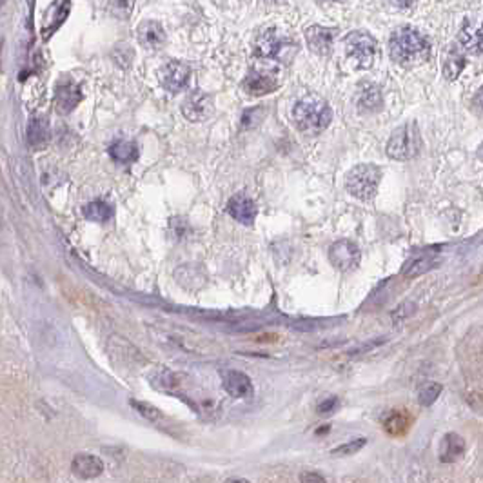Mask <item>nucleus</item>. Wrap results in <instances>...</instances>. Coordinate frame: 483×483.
Here are the masks:
<instances>
[{
    "label": "nucleus",
    "instance_id": "nucleus-30",
    "mask_svg": "<svg viewBox=\"0 0 483 483\" xmlns=\"http://www.w3.org/2000/svg\"><path fill=\"white\" fill-rule=\"evenodd\" d=\"M416 309H418V305H416L415 302H409V300H407V302L400 304L398 307L392 311V322H395V324H398V325L404 324L405 320H409L412 315H415Z\"/></svg>",
    "mask_w": 483,
    "mask_h": 483
},
{
    "label": "nucleus",
    "instance_id": "nucleus-5",
    "mask_svg": "<svg viewBox=\"0 0 483 483\" xmlns=\"http://www.w3.org/2000/svg\"><path fill=\"white\" fill-rule=\"evenodd\" d=\"M422 148V138L420 131L415 124H405L396 129L387 142V155L391 158L400 160H411L415 158Z\"/></svg>",
    "mask_w": 483,
    "mask_h": 483
},
{
    "label": "nucleus",
    "instance_id": "nucleus-37",
    "mask_svg": "<svg viewBox=\"0 0 483 483\" xmlns=\"http://www.w3.org/2000/svg\"><path fill=\"white\" fill-rule=\"evenodd\" d=\"M225 483H251V482H248V479H244V478H231Z\"/></svg>",
    "mask_w": 483,
    "mask_h": 483
},
{
    "label": "nucleus",
    "instance_id": "nucleus-12",
    "mask_svg": "<svg viewBox=\"0 0 483 483\" xmlns=\"http://www.w3.org/2000/svg\"><path fill=\"white\" fill-rule=\"evenodd\" d=\"M228 213L236 220V222H240V224L251 225L256 220L258 209H256V204L251 198H249V196L235 195L231 200H229Z\"/></svg>",
    "mask_w": 483,
    "mask_h": 483
},
{
    "label": "nucleus",
    "instance_id": "nucleus-18",
    "mask_svg": "<svg viewBox=\"0 0 483 483\" xmlns=\"http://www.w3.org/2000/svg\"><path fill=\"white\" fill-rule=\"evenodd\" d=\"M465 447V439L462 438L456 432H447L442 439V444H439V459L444 462V464H452L456 459H459L464 456Z\"/></svg>",
    "mask_w": 483,
    "mask_h": 483
},
{
    "label": "nucleus",
    "instance_id": "nucleus-10",
    "mask_svg": "<svg viewBox=\"0 0 483 483\" xmlns=\"http://www.w3.org/2000/svg\"><path fill=\"white\" fill-rule=\"evenodd\" d=\"M220 375H222V387L233 398H249V396H253L255 387H253L251 378L245 372L228 369V371H222Z\"/></svg>",
    "mask_w": 483,
    "mask_h": 483
},
{
    "label": "nucleus",
    "instance_id": "nucleus-34",
    "mask_svg": "<svg viewBox=\"0 0 483 483\" xmlns=\"http://www.w3.org/2000/svg\"><path fill=\"white\" fill-rule=\"evenodd\" d=\"M385 342H387V338H382V340H372V342H369V344L360 345V347H358V349H355V351H352V352H367V351H371V349L378 347V345L385 344Z\"/></svg>",
    "mask_w": 483,
    "mask_h": 483
},
{
    "label": "nucleus",
    "instance_id": "nucleus-14",
    "mask_svg": "<svg viewBox=\"0 0 483 483\" xmlns=\"http://www.w3.org/2000/svg\"><path fill=\"white\" fill-rule=\"evenodd\" d=\"M244 89L253 96H264L278 89V82L275 76L264 71H249L244 78Z\"/></svg>",
    "mask_w": 483,
    "mask_h": 483
},
{
    "label": "nucleus",
    "instance_id": "nucleus-22",
    "mask_svg": "<svg viewBox=\"0 0 483 483\" xmlns=\"http://www.w3.org/2000/svg\"><path fill=\"white\" fill-rule=\"evenodd\" d=\"M411 416L404 411H392L387 418L384 420V429L387 434L400 438V436H405L411 429Z\"/></svg>",
    "mask_w": 483,
    "mask_h": 483
},
{
    "label": "nucleus",
    "instance_id": "nucleus-11",
    "mask_svg": "<svg viewBox=\"0 0 483 483\" xmlns=\"http://www.w3.org/2000/svg\"><path fill=\"white\" fill-rule=\"evenodd\" d=\"M82 100V91L71 78L59 82L55 89V106L60 113H69L78 106Z\"/></svg>",
    "mask_w": 483,
    "mask_h": 483
},
{
    "label": "nucleus",
    "instance_id": "nucleus-17",
    "mask_svg": "<svg viewBox=\"0 0 483 483\" xmlns=\"http://www.w3.org/2000/svg\"><path fill=\"white\" fill-rule=\"evenodd\" d=\"M438 264H439L438 253H436V251H425L418 256H412L407 264H405L402 275L407 276V278H416V276L425 275V273H429L431 269H434Z\"/></svg>",
    "mask_w": 483,
    "mask_h": 483
},
{
    "label": "nucleus",
    "instance_id": "nucleus-35",
    "mask_svg": "<svg viewBox=\"0 0 483 483\" xmlns=\"http://www.w3.org/2000/svg\"><path fill=\"white\" fill-rule=\"evenodd\" d=\"M392 4L398 6V8H411V6H415L416 0H391Z\"/></svg>",
    "mask_w": 483,
    "mask_h": 483
},
{
    "label": "nucleus",
    "instance_id": "nucleus-15",
    "mask_svg": "<svg viewBox=\"0 0 483 483\" xmlns=\"http://www.w3.org/2000/svg\"><path fill=\"white\" fill-rule=\"evenodd\" d=\"M136 35H138L140 44L148 49L164 48L166 40H168L164 28H162L158 22H155V20H146V22H142V24L138 26Z\"/></svg>",
    "mask_w": 483,
    "mask_h": 483
},
{
    "label": "nucleus",
    "instance_id": "nucleus-38",
    "mask_svg": "<svg viewBox=\"0 0 483 483\" xmlns=\"http://www.w3.org/2000/svg\"><path fill=\"white\" fill-rule=\"evenodd\" d=\"M478 155H479V158H483V146H482V149H479Z\"/></svg>",
    "mask_w": 483,
    "mask_h": 483
},
{
    "label": "nucleus",
    "instance_id": "nucleus-26",
    "mask_svg": "<svg viewBox=\"0 0 483 483\" xmlns=\"http://www.w3.org/2000/svg\"><path fill=\"white\" fill-rule=\"evenodd\" d=\"M129 404L135 407V411L138 412L140 416H144L149 422H155V424L164 422V415H162V411H160L158 407H155V405L148 404V402H136V400H131Z\"/></svg>",
    "mask_w": 483,
    "mask_h": 483
},
{
    "label": "nucleus",
    "instance_id": "nucleus-36",
    "mask_svg": "<svg viewBox=\"0 0 483 483\" xmlns=\"http://www.w3.org/2000/svg\"><path fill=\"white\" fill-rule=\"evenodd\" d=\"M474 104L478 106V109H479V111L483 113V88L479 89L478 93H476V96H474Z\"/></svg>",
    "mask_w": 483,
    "mask_h": 483
},
{
    "label": "nucleus",
    "instance_id": "nucleus-2",
    "mask_svg": "<svg viewBox=\"0 0 483 483\" xmlns=\"http://www.w3.org/2000/svg\"><path fill=\"white\" fill-rule=\"evenodd\" d=\"M293 118H295V124L298 126L302 133L318 135L331 124L332 111L324 100L304 98L300 100L293 109Z\"/></svg>",
    "mask_w": 483,
    "mask_h": 483
},
{
    "label": "nucleus",
    "instance_id": "nucleus-16",
    "mask_svg": "<svg viewBox=\"0 0 483 483\" xmlns=\"http://www.w3.org/2000/svg\"><path fill=\"white\" fill-rule=\"evenodd\" d=\"M71 471L82 479H91L104 472V462L98 456L76 454L71 462Z\"/></svg>",
    "mask_w": 483,
    "mask_h": 483
},
{
    "label": "nucleus",
    "instance_id": "nucleus-9",
    "mask_svg": "<svg viewBox=\"0 0 483 483\" xmlns=\"http://www.w3.org/2000/svg\"><path fill=\"white\" fill-rule=\"evenodd\" d=\"M182 113L191 122H202L213 113V98L208 93L195 91L182 104Z\"/></svg>",
    "mask_w": 483,
    "mask_h": 483
},
{
    "label": "nucleus",
    "instance_id": "nucleus-32",
    "mask_svg": "<svg viewBox=\"0 0 483 483\" xmlns=\"http://www.w3.org/2000/svg\"><path fill=\"white\" fill-rule=\"evenodd\" d=\"M336 405H338V398L331 396V398L324 400V402H322V404L318 405V412H322V415H327V412L335 411Z\"/></svg>",
    "mask_w": 483,
    "mask_h": 483
},
{
    "label": "nucleus",
    "instance_id": "nucleus-3",
    "mask_svg": "<svg viewBox=\"0 0 483 483\" xmlns=\"http://www.w3.org/2000/svg\"><path fill=\"white\" fill-rule=\"evenodd\" d=\"M382 169L372 164H360L349 171L345 185L352 196L360 200H371L378 191Z\"/></svg>",
    "mask_w": 483,
    "mask_h": 483
},
{
    "label": "nucleus",
    "instance_id": "nucleus-23",
    "mask_svg": "<svg viewBox=\"0 0 483 483\" xmlns=\"http://www.w3.org/2000/svg\"><path fill=\"white\" fill-rule=\"evenodd\" d=\"M84 216L91 222L104 224L115 216V208H113V204H109L108 200H93L84 208Z\"/></svg>",
    "mask_w": 483,
    "mask_h": 483
},
{
    "label": "nucleus",
    "instance_id": "nucleus-13",
    "mask_svg": "<svg viewBox=\"0 0 483 483\" xmlns=\"http://www.w3.org/2000/svg\"><path fill=\"white\" fill-rule=\"evenodd\" d=\"M338 35V29L324 28V26H311L305 31V39H307V46L311 48L312 53L318 55H325L329 53L332 46V40Z\"/></svg>",
    "mask_w": 483,
    "mask_h": 483
},
{
    "label": "nucleus",
    "instance_id": "nucleus-33",
    "mask_svg": "<svg viewBox=\"0 0 483 483\" xmlns=\"http://www.w3.org/2000/svg\"><path fill=\"white\" fill-rule=\"evenodd\" d=\"M300 482L302 483H327L325 478L318 472H304V474H300Z\"/></svg>",
    "mask_w": 483,
    "mask_h": 483
},
{
    "label": "nucleus",
    "instance_id": "nucleus-19",
    "mask_svg": "<svg viewBox=\"0 0 483 483\" xmlns=\"http://www.w3.org/2000/svg\"><path fill=\"white\" fill-rule=\"evenodd\" d=\"M459 44L467 51H483V20L467 22L459 33Z\"/></svg>",
    "mask_w": 483,
    "mask_h": 483
},
{
    "label": "nucleus",
    "instance_id": "nucleus-28",
    "mask_svg": "<svg viewBox=\"0 0 483 483\" xmlns=\"http://www.w3.org/2000/svg\"><path fill=\"white\" fill-rule=\"evenodd\" d=\"M135 6V0H108L109 13L116 19H129Z\"/></svg>",
    "mask_w": 483,
    "mask_h": 483
},
{
    "label": "nucleus",
    "instance_id": "nucleus-29",
    "mask_svg": "<svg viewBox=\"0 0 483 483\" xmlns=\"http://www.w3.org/2000/svg\"><path fill=\"white\" fill-rule=\"evenodd\" d=\"M367 445V438H355L351 439V442H347V444L340 445V447H336L335 451L331 452V454L335 456H349V454H356L358 451H362V449Z\"/></svg>",
    "mask_w": 483,
    "mask_h": 483
},
{
    "label": "nucleus",
    "instance_id": "nucleus-4",
    "mask_svg": "<svg viewBox=\"0 0 483 483\" xmlns=\"http://www.w3.org/2000/svg\"><path fill=\"white\" fill-rule=\"evenodd\" d=\"M256 55L264 56V59H276L289 62L293 55L296 53V46L293 44V40L282 35L276 28H268L260 33L255 44Z\"/></svg>",
    "mask_w": 483,
    "mask_h": 483
},
{
    "label": "nucleus",
    "instance_id": "nucleus-25",
    "mask_svg": "<svg viewBox=\"0 0 483 483\" xmlns=\"http://www.w3.org/2000/svg\"><path fill=\"white\" fill-rule=\"evenodd\" d=\"M465 66V56L464 53L458 51V49H452L451 53H449V56L445 59V64H444V75L447 80H454L456 76L462 73V69H464Z\"/></svg>",
    "mask_w": 483,
    "mask_h": 483
},
{
    "label": "nucleus",
    "instance_id": "nucleus-21",
    "mask_svg": "<svg viewBox=\"0 0 483 483\" xmlns=\"http://www.w3.org/2000/svg\"><path fill=\"white\" fill-rule=\"evenodd\" d=\"M360 111H376L382 106V93L375 84H362L356 96Z\"/></svg>",
    "mask_w": 483,
    "mask_h": 483
},
{
    "label": "nucleus",
    "instance_id": "nucleus-31",
    "mask_svg": "<svg viewBox=\"0 0 483 483\" xmlns=\"http://www.w3.org/2000/svg\"><path fill=\"white\" fill-rule=\"evenodd\" d=\"M465 400L469 402V405H471L472 409H476V411H479V409H483V391H471L467 396H465Z\"/></svg>",
    "mask_w": 483,
    "mask_h": 483
},
{
    "label": "nucleus",
    "instance_id": "nucleus-1",
    "mask_svg": "<svg viewBox=\"0 0 483 483\" xmlns=\"http://www.w3.org/2000/svg\"><path fill=\"white\" fill-rule=\"evenodd\" d=\"M389 51L392 60L402 66L422 64L431 56V44L424 35L415 28H400L392 33L389 42Z\"/></svg>",
    "mask_w": 483,
    "mask_h": 483
},
{
    "label": "nucleus",
    "instance_id": "nucleus-8",
    "mask_svg": "<svg viewBox=\"0 0 483 483\" xmlns=\"http://www.w3.org/2000/svg\"><path fill=\"white\" fill-rule=\"evenodd\" d=\"M189 76H191L189 68L185 64H182V62H178V60L168 62L158 73L160 84H162V88L169 93L182 91V89L188 86Z\"/></svg>",
    "mask_w": 483,
    "mask_h": 483
},
{
    "label": "nucleus",
    "instance_id": "nucleus-6",
    "mask_svg": "<svg viewBox=\"0 0 483 483\" xmlns=\"http://www.w3.org/2000/svg\"><path fill=\"white\" fill-rule=\"evenodd\" d=\"M345 53L362 69L371 68L376 56V42L369 33L352 31L345 39Z\"/></svg>",
    "mask_w": 483,
    "mask_h": 483
},
{
    "label": "nucleus",
    "instance_id": "nucleus-24",
    "mask_svg": "<svg viewBox=\"0 0 483 483\" xmlns=\"http://www.w3.org/2000/svg\"><path fill=\"white\" fill-rule=\"evenodd\" d=\"M28 140H29V144H31L35 149L44 148V146L48 144V140H49L48 120H46V118H39V116H35V118H33L31 122H29Z\"/></svg>",
    "mask_w": 483,
    "mask_h": 483
},
{
    "label": "nucleus",
    "instance_id": "nucleus-27",
    "mask_svg": "<svg viewBox=\"0 0 483 483\" xmlns=\"http://www.w3.org/2000/svg\"><path fill=\"white\" fill-rule=\"evenodd\" d=\"M442 391H444V387H442V384H438V382H431V384L424 385V387L420 389V395H418L420 405H424V407H431L436 400H438V396L442 395Z\"/></svg>",
    "mask_w": 483,
    "mask_h": 483
},
{
    "label": "nucleus",
    "instance_id": "nucleus-39",
    "mask_svg": "<svg viewBox=\"0 0 483 483\" xmlns=\"http://www.w3.org/2000/svg\"><path fill=\"white\" fill-rule=\"evenodd\" d=\"M268 2H284V0H268Z\"/></svg>",
    "mask_w": 483,
    "mask_h": 483
},
{
    "label": "nucleus",
    "instance_id": "nucleus-20",
    "mask_svg": "<svg viewBox=\"0 0 483 483\" xmlns=\"http://www.w3.org/2000/svg\"><path fill=\"white\" fill-rule=\"evenodd\" d=\"M138 146L133 142V140H128V138H118L115 140L111 146H109V156H111L115 162H118V164H133V162H136L138 160Z\"/></svg>",
    "mask_w": 483,
    "mask_h": 483
},
{
    "label": "nucleus",
    "instance_id": "nucleus-7",
    "mask_svg": "<svg viewBox=\"0 0 483 483\" xmlns=\"http://www.w3.org/2000/svg\"><path fill=\"white\" fill-rule=\"evenodd\" d=\"M329 260L338 271H355L362 260V251L351 240H338L329 248Z\"/></svg>",
    "mask_w": 483,
    "mask_h": 483
}]
</instances>
